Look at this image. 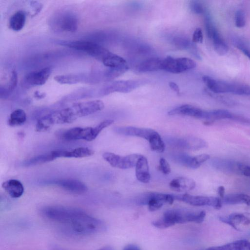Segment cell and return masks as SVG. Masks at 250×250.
Here are the masks:
<instances>
[{"label":"cell","mask_w":250,"mask_h":250,"mask_svg":"<svg viewBox=\"0 0 250 250\" xmlns=\"http://www.w3.org/2000/svg\"><path fill=\"white\" fill-rule=\"evenodd\" d=\"M62 227L65 232L79 236L98 234L106 229L103 221L90 215L83 210Z\"/></svg>","instance_id":"cell-1"},{"label":"cell","mask_w":250,"mask_h":250,"mask_svg":"<svg viewBox=\"0 0 250 250\" xmlns=\"http://www.w3.org/2000/svg\"><path fill=\"white\" fill-rule=\"evenodd\" d=\"M206 212H194L183 209H172L166 211L163 216L153 221L152 225L159 229H166L176 224L188 222L202 223L205 217Z\"/></svg>","instance_id":"cell-2"},{"label":"cell","mask_w":250,"mask_h":250,"mask_svg":"<svg viewBox=\"0 0 250 250\" xmlns=\"http://www.w3.org/2000/svg\"><path fill=\"white\" fill-rule=\"evenodd\" d=\"M173 195L157 192H148L139 196L137 203L140 205L148 206L151 211L160 208L164 204H172L174 200Z\"/></svg>","instance_id":"cell-3"},{"label":"cell","mask_w":250,"mask_h":250,"mask_svg":"<svg viewBox=\"0 0 250 250\" xmlns=\"http://www.w3.org/2000/svg\"><path fill=\"white\" fill-rule=\"evenodd\" d=\"M62 45L72 49L83 51L101 61L109 51L99 44L88 41H73L62 42Z\"/></svg>","instance_id":"cell-4"},{"label":"cell","mask_w":250,"mask_h":250,"mask_svg":"<svg viewBox=\"0 0 250 250\" xmlns=\"http://www.w3.org/2000/svg\"><path fill=\"white\" fill-rule=\"evenodd\" d=\"M51 25L55 30L65 32H75L78 27L77 17L72 13L63 12L52 18Z\"/></svg>","instance_id":"cell-5"},{"label":"cell","mask_w":250,"mask_h":250,"mask_svg":"<svg viewBox=\"0 0 250 250\" xmlns=\"http://www.w3.org/2000/svg\"><path fill=\"white\" fill-rule=\"evenodd\" d=\"M196 66L195 62L189 58H174L168 56L163 60L162 70L172 73H180L192 69Z\"/></svg>","instance_id":"cell-6"},{"label":"cell","mask_w":250,"mask_h":250,"mask_svg":"<svg viewBox=\"0 0 250 250\" xmlns=\"http://www.w3.org/2000/svg\"><path fill=\"white\" fill-rule=\"evenodd\" d=\"M174 199L183 201L194 206H212L216 209H220L223 206L222 200L219 197L195 196L188 194L173 195Z\"/></svg>","instance_id":"cell-7"},{"label":"cell","mask_w":250,"mask_h":250,"mask_svg":"<svg viewBox=\"0 0 250 250\" xmlns=\"http://www.w3.org/2000/svg\"><path fill=\"white\" fill-rule=\"evenodd\" d=\"M142 155L132 154L122 156L112 152L103 153V158L112 167L121 169H128L136 166Z\"/></svg>","instance_id":"cell-8"},{"label":"cell","mask_w":250,"mask_h":250,"mask_svg":"<svg viewBox=\"0 0 250 250\" xmlns=\"http://www.w3.org/2000/svg\"><path fill=\"white\" fill-rule=\"evenodd\" d=\"M167 141L169 145L173 147L190 150H199L207 146L205 140L194 136L169 138Z\"/></svg>","instance_id":"cell-9"},{"label":"cell","mask_w":250,"mask_h":250,"mask_svg":"<svg viewBox=\"0 0 250 250\" xmlns=\"http://www.w3.org/2000/svg\"><path fill=\"white\" fill-rule=\"evenodd\" d=\"M104 107V103L100 100L76 103L70 106L76 119L101 111Z\"/></svg>","instance_id":"cell-10"},{"label":"cell","mask_w":250,"mask_h":250,"mask_svg":"<svg viewBox=\"0 0 250 250\" xmlns=\"http://www.w3.org/2000/svg\"><path fill=\"white\" fill-rule=\"evenodd\" d=\"M92 129V127H74L61 132L58 135L60 139L66 141L78 140L92 141L94 140Z\"/></svg>","instance_id":"cell-11"},{"label":"cell","mask_w":250,"mask_h":250,"mask_svg":"<svg viewBox=\"0 0 250 250\" xmlns=\"http://www.w3.org/2000/svg\"><path fill=\"white\" fill-rule=\"evenodd\" d=\"M173 161L186 167L196 169L210 158L209 155L202 154L191 156L185 153H176L171 156Z\"/></svg>","instance_id":"cell-12"},{"label":"cell","mask_w":250,"mask_h":250,"mask_svg":"<svg viewBox=\"0 0 250 250\" xmlns=\"http://www.w3.org/2000/svg\"><path fill=\"white\" fill-rule=\"evenodd\" d=\"M47 184L56 185L62 189L74 194H83L88 189L82 182L73 179H56L47 182Z\"/></svg>","instance_id":"cell-13"},{"label":"cell","mask_w":250,"mask_h":250,"mask_svg":"<svg viewBox=\"0 0 250 250\" xmlns=\"http://www.w3.org/2000/svg\"><path fill=\"white\" fill-rule=\"evenodd\" d=\"M142 81L140 80H120L115 81L105 87L102 90L103 95H107L115 92H129L141 85Z\"/></svg>","instance_id":"cell-14"},{"label":"cell","mask_w":250,"mask_h":250,"mask_svg":"<svg viewBox=\"0 0 250 250\" xmlns=\"http://www.w3.org/2000/svg\"><path fill=\"white\" fill-rule=\"evenodd\" d=\"M114 131L117 134L130 136H136L145 139L148 141L156 131L146 128L134 126H117Z\"/></svg>","instance_id":"cell-15"},{"label":"cell","mask_w":250,"mask_h":250,"mask_svg":"<svg viewBox=\"0 0 250 250\" xmlns=\"http://www.w3.org/2000/svg\"><path fill=\"white\" fill-rule=\"evenodd\" d=\"M169 115H182L199 119L206 120L207 111L190 104H184L171 109L168 112Z\"/></svg>","instance_id":"cell-16"},{"label":"cell","mask_w":250,"mask_h":250,"mask_svg":"<svg viewBox=\"0 0 250 250\" xmlns=\"http://www.w3.org/2000/svg\"><path fill=\"white\" fill-rule=\"evenodd\" d=\"M202 80L208 88L214 93H232L233 83L218 81L208 76H204Z\"/></svg>","instance_id":"cell-17"},{"label":"cell","mask_w":250,"mask_h":250,"mask_svg":"<svg viewBox=\"0 0 250 250\" xmlns=\"http://www.w3.org/2000/svg\"><path fill=\"white\" fill-rule=\"evenodd\" d=\"M54 158H83L93 155V150L85 147H79L73 149L56 150L51 151Z\"/></svg>","instance_id":"cell-18"},{"label":"cell","mask_w":250,"mask_h":250,"mask_svg":"<svg viewBox=\"0 0 250 250\" xmlns=\"http://www.w3.org/2000/svg\"><path fill=\"white\" fill-rule=\"evenodd\" d=\"M52 71L51 67H46L38 71L31 72L25 76V82L32 85H43L48 79Z\"/></svg>","instance_id":"cell-19"},{"label":"cell","mask_w":250,"mask_h":250,"mask_svg":"<svg viewBox=\"0 0 250 250\" xmlns=\"http://www.w3.org/2000/svg\"><path fill=\"white\" fill-rule=\"evenodd\" d=\"M195 181L189 178L178 177L173 179L169 183L170 188L177 192H187L194 188Z\"/></svg>","instance_id":"cell-20"},{"label":"cell","mask_w":250,"mask_h":250,"mask_svg":"<svg viewBox=\"0 0 250 250\" xmlns=\"http://www.w3.org/2000/svg\"><path fill=\"white\" fill-rule=\"evenodd\" d=\"M3 189L12 198L20 197L24 192V187L22 183L16 179H9L2 183Z\"/></svg>","instance_id":"cell-21"},{"label":"cell","mask_w":250,"mask_h":250,"mask_svg":"<svg viewBox=\"0 0 250 250\" xmlns=\"http://www.w3.org/2000/svg\"><path fill=\"white\" fill-rule=\"evenodd\" d=\"M136 176L141 182L147 183L150 179L148 161L146 157L141 155L136 165Z\"/></svg>","instance_id":"cell-22"},{"label":"cell","mask_w":250,"mask_h":250,"mask_svg":"<svg viewBox=\"0 0 250 250\" xmlns=\"http://www.w3.org/2000/svg\"><path fill=\"white\" fill-rule=\"evenodd\" d=\"M101 61L105 66L110 69L128 68L127 62L124 58L110 51Z\"/></svg>","instance_id":"cell-23"},{"label":"cell","mask_w":250,"mask_h":250,"mask_svg":"<svg viewBox=\"0 0 250 250\" xmlns=\"http://www.w3.org/2000/svg\"><path fill=\"white\" fill-rule=\"evenodd\" d=\"M163 60L157 58H150L141 62L137 69L140 72H146L162 70Z\"/></svg>","instance_id":"cell-24"},{"label":"cell","mask_w":250,"mask_h":250,"mask_svg":"<svg viewBox=\"0 0 250 250\" xmlns=\"http://www.w3.org/2000/svg\"><path fill=\"white\" fill-rule=\"evenodd\" d=\"M239 116L235 115L225 109H216L207 111L206 121L211 123L215 120L221 119H234L238 120Z\"/></svg>","instance_id":"cell-25"},{"label":"cell","mask_w":250,"mask_h":250,"mask_svg":"<svg viewBox=\"0 0 250 250\" xmlns=\"http://www.w3.org/2000/svg\"><path fill=\"white\" fill-rule=\"evenodd\" d=\"M250 241L241 239L223 245L211 247L206 250H246Z\"/></svg>","instance_id":"cell-26"},{"label":"cell","mask_w":250,"mask_h":250,"mask_svg":"<svg viewBox=\"0 0 250 250\" xmlns=\"http://www.w3.org/2000/svg\"><path fill=\"white\" fill-rule=\"evenodd\" d=\"M26 21V15L24 11H16L11 17L9 20V27L15 31H19L24 26Z\"/></svg>","instance_id":"cell-27"},{"label":"cell","mask_w":250,"mask_h":250,"mask_svg":"<svg viewBox=\"0 0 250 250\" xmlns=\"http://www.w3.org/2000/svg\"><path fill=\"white\" fill-rule=\"evenodd\" d=\"M55 159V158L51 151L26 159L22 162V166L24 167L34 166L49 162Z\"/></svg>","instance_id":"cell-28"},{"label":"cell","mask_w":250,"mask_h":250,"mask_svg":"<svg viewBox=\"0 0 250 250\" xmlns=\"http://www.w3.org/2000/svg\"><path fill=\"white\" fill-rule=\"evenodd\" d=\"M210 39L212 41L214 50L219 55L223 56L228 53L229 46L220 36L217 30L213 33Z\"/></svg>","instance_id":"cell-29"},{"label":"cell","mask_w":250,"mask_h":250,"mask_svg":"<svg viewBox=\"0 0 250 250\" xmlns=\"http://www.w3.org/2000/svg\"><path fill=\"white\" fill-rule=\"evenodd\" d=\"M26 120L25 111L21 109L14 110L10 115L8 124L11 126H17L23 125Z\"/></svg>","instance_id":"cell-30"},{"label":"cell","mask_w":250,"mask_h":250,"mask_svg":"<svg viewBox=\"0 0 250 250\" xmlns=\"http://www.w3.org/2000/svg\"><path fill=\"white\" fill-rule=\"evenodd\" d=\"M84 79L82 75L66 74L57 75L54 77V80L61 84H73L79 83Z\"/></svg>","instance_id":"cell-31"},{"label":"cell","mask_w":250,"mask_h":250,"mask_svg":"<svg viewBox=\"0 0 250 250\" xmlns=\"http://www.w3.org/2000/svg\"><path fill=\"white\" fill-rule=\"evenodd\" d=\"M151 149L158 152H163L165 148L164 141L157 132H155L148 141Z\"/></svg>","instance_id":"cell-32"},{"label":"cell","mask_w":250,"mask_h":250,"mask_svg":"<svg viewBox=\"0 0 250 250\" xmlns=\"http://www.w3.org/2000/svg\"><path fill=\"white\" fill-rule=\"evenodd\" d=\"M18 83V75L15 71H13L11 72L10 79L8 82L7 87L4 89L3 91H0V97L4 98L7 96L11 91H12L16 87Z\"/></svg>","instance_id":"cell-33"},{"label":"cell","mask_w":250,"mask_h":250,"mask_svg":"<svg viewBox=\"0 0 250 250\" xmlns=\"http://www.w3.org/2000/svg\"><path fill=\"white\" fill-rule=\"evenodd\" d=\"M236 225L237 223L244 225L250 224V213H233L229 216Z\"/></svg>","instance_id":"cell-34"},{"label":"cell","mask_w":250,"mask_h":250,"mask_svg":"<svg viewBox=\"0 0 250 250\" xmlns=\"http://www.w3.org/2000/svg\"><path fill=\"white\" fill-rule=\"evenodd\" d=\"M175 46L181 50H189L193 43L184 37H176L173 39Z\"/></svg>","instance_id":"cell-35"},{"label":"cell","mask_w":250,"mask_h":250,"mask_svg":"<svg viewBox=\"0 0 250 250\" xmlns=\"http://www.w3.org/2000/svg\"><path fill=\"white\" fill-rule=\"evenodd\" d=\"M204 22L207 35L208 38L210 39L213 33L217 29L212 21L209 14L207 13L205 16Z\"/></svg>","instance_id":"cell-36"},{"label":"cell","mask_w":250,"mask_h":250,"mask_svg":"<svg viewBox=\"0 0 250 250\" xmlns=\"http://www.w3.org/2000/svg\"><path fill=\"white\" fill-rule=\"evenodd\" d=\"M234 21L235 26L238 28H242L245 26L246 22L245 12L241 9L238 10L235 13Z\"/></svg>","instance_id":"cell-37"},{"label":"cell","mask_w":250,"mask_h":250,"mask_svg":"<svg viewBox=\"0 0 250 250\" xmlns=\"http://www.w3.org/2000/svg\"><path fill=\"white\" fill-rule=\"evenodd\" d=\"M223 203L226 204L234 205L242 203L240 193L230 194L224 196L223 198Z\"/></svg>","instance_id":"cell-38"},{"label":"cell","mask_w":250,"mask_h":250,"mask_svg":"<svg viewBox=\"0 0 250 250\" xmlns=\"http://www.w3.org/2000/svg\"><path fill=\"white\" fill-rule=\"evenodd\" d=\"M232 94L250 96V86L234 84Z\"/></svg>","instance_id":"cell-39"},{"label":"cell","mask_w":250,"mask_h":250,"mask_svg":"<svg viewBox=\"0 0 250 250\" xmlns=\"http://www.w3.org/2000/svg\"><path fill=\"white\" fill-rule=\"evenodd\" d=\"M233 43L250 60V49L245 44L238 39H233Z\"/></svg>","instance_id":"cell-40"},{"label":"cell","mask_w":250,"mask_h":250,"mask_svg":"<svg viewBox=\"0 0 250 250\" xmlns=\"http://www.w3.org/2000/svg\"><path fill=\"white\" fill-rule=\"evenodd\" d=\"M190 10L196 14H200L204 12V8L203 4L199 1L192 0L189 4Z\"/></svg>","instance_id":"cell-41"},{"label":"cell","mask_w":250,"mask_h":250,"mask_svg":"<svg viewBox=\"0 0 250 250\" xmlns=\"http://www.w3.org/2000/svg\"><path fill=\"white\" fill-rule=\"evenodd\" d=\"M159 169L165 174H169L171 170L169 164L164 158L160 159Z\"/></svg>","instance_id":"cell-42"},{"label":"cell","mask_w":250,"mask_h":250,"mask_svg":"<svg viewBox=\"0 0 250 250\" xmlns=\"http://www.w3.org/2000/svg\"><path fill=\"white\" fill-rule=\"evenodd\" d=\"M203 41V35L201 28H197L192 36V42L194 43H202Z\"/></svg>","instance_id":"cell-43"},{"label":"cell","mask_w":250,"mask_h":250,"mask_svg":"<svg viewBox=\"0 0 250 250\" xmlns=\"http://www.w3.org/2000/svg\"><path fill=\"white\" fill-rule=\"evenodd\" d=\"M238 173L244 176L250 177V166L239 162Z\"/></svg>","instance_id":"cell-44"},{"label":"cell","mask_w":250,"mask_h":250,"mask_svg":"<svg viewBox=\"0 0 250 250\" xmlns=\"http://www.w3.org/2000/svg\"><path fill=\"white\" fill-rule=\"evenodd\" d=\"M219 220L226 224L231 226L233 229L238 230L236 225L229 217H220Z\"/></svg>","instance_id":"cell-45"},{"label":"cell","mask_w":250,"mask_h":250,"mask_svg":"<svg viewBox=\"0 0 250 250\" xmlns=\"http://www.w3.org/2000/svg\"><path fill=\"white\" fill-rule=\"evenodd\" d=\"M240 196L242 203L250 206V195L244 193H240Z\"/></svg>","instance_id":"cell-46"},{"label":"cell","mask_w":250,"mask_h":250,"mask_svg":"<svg viewBox=\"0 0 250 250\" xmlns=\"http://www.w3.org/2000/svg\"><path fill=\"white\" fill-rule=\"evenodd\" d=\"M169 86L172 90L176 92L177 94L180 93V88L175 83L172 82H169Z\"/></svg>","instance_id":"cell-47"},{"label":"cell","mask_w":250,"mask_h":250,"mask_svg":"<svg viewBox=\"0 0 250 250\" xmlns=\"http://www.w3.org/2000/svg\"><path fill=\"white\" fill-rule=\"evenodd\" d=\"M123 250H141L138 246L129 244L124 247Z\"/></svg>","instance_id":"cell-48"},{"label":"cell","mask_w":250,"mask_h":250,"mask_svg":"<svg viewBox=\"0 0 250 250\" xmlns=\"http://www.w3.org/2000/svg\"><path fill=\"white\" fill-rule=\"evenodd\" d=\"M225 189L224 186H221L218 188V193L219 196L223 198L225 196Z\"/></svg>","instance_id":"cell-49"},{"label":"cell","mask_w":250,"mask_h":250,"mask_svg":"<svg viewBox=\"0 0 250 250\" xmlns=\"http://www.w3.org/2000/svg\"><path fill=\"white\" fill-rule=\"evenodd\" d=\"M97 250H114V249L110 246H105Z\"/></svg>","instance_id":"cell-50"},{"label":"cell","mask_w":250,"mask_h":250,"mask_svg":"<svg viewBox=\"0 0 250 250\" xmlns=\"http://www.w3.org/2000/svg\"><path fill=\"white\" fill-rule=\"evenodd\" d=\"M39 94V93H35V96L37 98H42L44 97V96H43L44 94H43V93H40V94Z\"/></svg>","instance_id":"cell-51"},{"label":"cell","mask_w":250,"mask_h":250,"mask_svg":"<svg viewBox=\"0 0 250 250\" xmlns=\"http://www.w3.org/2000/svg\"><path fill=\"white\" fill-rule=\"evenodd\" d=\"M250 250V242L248 246V247L247 248V250Z\"/></svg>","instance_id":"cell-52"}]
</instances>
